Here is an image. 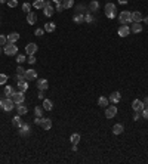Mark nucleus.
I'll list each match as a JSON object with an SVG mask.
<instances>
[{"instance_id": "nucleus-34", "label": "nucleus", "mask_w": 148, "mask_h": 164, "mask_svg": "<svg viewBox=\"0 0 148 164\" xmlns=\"http://www.w3.org/2000/svg\"><path fill=\"white\" fill-rule=\"evenodd\" d=\"M84 22H88V24L93 22V16H92L90 12H86V15H84Z\"/></svg>"}, {"instance_id": "nucleus-39", "label": "nucleus", "mask_w": 148, "mask_h": 164, "mask_svg": "<svg viewBox=\"0 0 148 164\" xmlns=\"http://www.w3.org/2000/svg\"><path fill=\"white\" fill-rule=\"evenodd\" d=\"M22 10H24V12H25V14H28V12L31 10V5L25 2V3H24V5H22Z\"/></svg>"}, {"instance_id": "nucleus-25", "label": "nucleus", "mask_w": 148, "mask_h": 164, "mask_svg": "<svg viewBox=\"0 0 148 164\" xmlns=\"http://www.w3.org/2000/svg\"><path fill=\"white\" fill-rule=\"evenodd\" d=\"M12 124H14L15 127H21V126L24 124V123H22V118H21V115H19V114H18V115H15L14 118H12Z\"/></svg>"}, {"instance_id": "nucleus-14", "label": "nucleus", "mask_w": 148, "mask_h": 164, "mask_svg": "<svg viewBox=\"0 0 148 164\" xmlns=\"http://www.w3.org/2000/svg\"><path fill=\"white\" fill-rule=\"evenodd\" d=\"M36 79H37V71L36 70L30 68V70L25 71V80H36Z\"/></svg>"}, {"instance_id": "nucleus-44", "label": "nucleus", "mask_w": 148, "mask_h": 164, "mask_svg": "<svg viewBox=\"0 0 148 164\" xmlns=\"http://www.w3.org/2000/svg\"><path fill=\"white\" fill-rule=\"evenodd\" d=\"M141 114H142V117H144L145 120H148V107H145V108L141 111Z\"/></svg>"}, {"instance_id": "nucleus-27", "label": "nucleus", "mask_w": 148, "mask_h": 164, "mask_svg": "<svg viewBox=\"0 0 148 164\" xmlns=\"http://www.w3.org/2000/svg\"><path fill=\"white\" fill-rule=\"evenodd\" d=\"M73 21L76 22V24H83L84 22V15L83 14H76L73 16Z\"/></svg>"}, {"instance_id": "nucleus-33", "label": "nucleus", "mask_w": 148, "mask_h": 164, "mask_svg": "<svg viewBox=\"0 0 148 164\" xmlns=\"http://www.w3.org/2000/svg\"><path fill=\"white\" fill-rule=\"evenodd\" d=\"M43 107H39V105H37L36 108H34V114H36V117H42L43 115Z\"/></svg>"}, {"instance_id": "nucleus-52", "label": "nucleus", "mask_w": 148, "mask_h": 164, "mask_svg": "<svg viewBox=\"0 0 148 164\" xmlns=\"http://www.w3.org/2000/svg\"><path fill=\"white\" fill-rule=\"evenodd\" d=\"M142 21H145V24H148V16H147V18H144Z\"/></svg>"}, {"instance_id": "nucleus-51", "label": "nucleus", "mask_w": 148, "mask_h": 164, "mask_svg": "<svg viewBox=\"0 0 148 164\" xmlns=\"http://www.w3.org/2000/svg\"><path fill=\"white\" fill-rule=\"evenodd\" d=\"M53 2H55V3L58 5V3H62V0H53Z\"/></svg>"}, {"instance_id": "nucleus-28", "label": "nucleus", "mask_w": 148, "mask_h": 164, "mask_svg": "<svg viewBox=\"0 0 148 164\" xmlns=\"http://www.w3.org/2000/svg\"><path fill=\"white\" fill-rule=\"evenodd\" d=\"M45 5H46V0H34V2H33V6L36 9H43Z\"/></svg>"}, {"instance_id": "nucleus-45", "label": "nucleus", "mask_w": 148, "mask_h": 164, "mask_svg": "<svg viewBox=\"0 0 148 164\" xmlns=\"http://www.w3.org/2000/svg\"><path fill=\"white\" fill-rule=\"evenodd\" d=\"M15 79H16V81H21V80H25V75H21V74H16V75H15Z\"/></svg>"}, {"instance_id": "nucleus-31", "label": "nucleus", "mask_w": 148, "mask_h": 164, "mask_svg": "<svg viewBox=\"0 0 148 164\" xmlns=\"http://www.w3.org/2000/svg\"><path fill=\"white\" fill-rule=\"evenodd\" d=\"M70 141H71V144H76V145H77V144L80 142V135H79V133H73L71 137H70Z\"/></svg>"}, {"instance_id": "nucleus-12", "label": "nucleus", "mask_w": 148, "mask_h": 164, "mask_svg": "<svg viewBox=\"0 0 148 164\" xmlns=\"http://www.w3.org/2000/svg\"><path fill=\"white\" fill-rule=\"evenodd\" d=\"M37 44L36 43H28L27 46H25V52H27V55H36V52H37Z\"/></svg>"}, {"instance_id": "nucleus-6", "label": "nucleus", "mask_w": 148, "mask_h": 164, "mask_svg": "<svg viewBox=\"0 0 148 164\" xmlns=\"http://www.w3.org/2000/svg\"><path fill=\"white\" fill-rule=\"evenodd\" d=\"M43 14H45V16H47V18H51V16L55 14V9H53V6L51 5V2H46V5H45V8H43Z\"/></svg>"}, {"instance_id": "nucleus-11", "label": "nucleus", "mask_w": 148, "mask_h": 164, "mask_svg": "<svg viewBox=\"0 0 148 164\" xmlns=\"http://www.w3.org/2000/svg\"><path fill=\"white\" fill-rule=\"evenodd\" d=\"M40 127L43 130H51L52 129V120L51 118H42L40 120Z\"/></svg>"}, {"instance_id": "nucleus-16", "label": "nucleus", "mask_w": 148, "mask_h": 164, "mask_svg": "<svg viewBox=\"0 0 148 164\" xmlns=\"http://www.w3.org/2000/svg\"><path fill=\"white\" fill-rule=\"evenodd\" d=\"M30 130H31L30 124H22L21 127H19V135L21 136H28L30 135Z\"/></svg>"}, {"instance_id": "nucleus-15", "label": "nucleus", "mask_w": 148, "mask_h": 164, "mask_svg": "<svg viewBox=\"0 0 148 164\" xmlns=\"http://www.w3.org/2000/svg\"><path fill=\"white\" fill-rule=\"evenodd\" d=\"M98 9H99V2H98V0H92V2L89 3V6H88V10L90 12V14H93V12H96Z\"/></svg>"}, {"instance_id": "nucleus-19", "label": "nucleus", "mask_w": 148, "mask_h": 164, "mask_svg": "<svg viewBox=\"0 0 148 164\" xmlns=\"http://www.w3.org/2000/svg\"><path fill=\"white\" fill-rule=\"evenodd\" d=\"M42 107H43L45 111H52V108H53V102H52L51 99H43Z\"/></svg>"}, {"instance_id": "nucleus-2", "label": "nucleus", "mask_w": 148, "mask_h": 164, "mask_svg": "<svg viewBox=\"0 0 148 164\" xmlns=\"http://www.w3.org/2000/svg\"><path fill=\"white\" fill-rule=\"evenodd\" d=\"M104 12H105V16L108 19H114L116 18V12H117L116 5L114 3H107L105 8H104Z\"/></svg>"}, {"instance_id": "nucleus-20", "label": "nucleus", "mask_w": 148, "mask_h": 164, "mask_svg": "<svg viewBox=\"0 0 148 164\" xmlns=\"http://www.w3.org/2000/svg\"><path fill=\"white\" fill-rule=\"evenodd\" d=\"M8 37V43H16L18 40H19V34L18 33H10L9 36H6Z\"/></svg>"}, {"instance_id": "nucleus-47", "label": "nucleus", "mask_w": 148, "mask_h": 164, "mask_svg": "<svg viewBox=\"0 0 148 164\" xmlns=\"http://www.w3.org/2000/svg\"><path fill=\"white\" fill-rule=\"evenodd\" d=\"M139 118H141V114H139V112H135V115H133V120H135V121H138Z\"/></svg>"}, {"instance_id": "nucleus-24", "label": "nucleus", "mask_w": 148, "mask_h": 164, "mask_svg": "<svg viewBox=\"0 0 148 164\" xmlns=\"http://www.w3.org/2000/svg\"><path fill=\"white\" fill-rule=\"evenodd\" d=\"M130 31L135 33V34H136V33H141V31H142V25H141L139 22H133L132 27H130Z\"/></svg>"}, {"instance_id": "nucleus-17", "label": "nucleus", "mask_w": 148, "mask_h": 164, "mask_svg": "<svg viewBox=\"0 0 148 164\" xmlns=\"http://www.w3.org/2000/svg\"><path fill=\"white\" fill-rule=\"evenodd\" d=\"M120 99H121V95H120V92H113L110 95V102H113V104H117V102H120Z\"/></svg>"}, {"instance_id": "nucleus-43", "label": "nucleus", "mask_w": 148, "mask_h": 164, "mask_svg": "<svg viewBox=\"0 0 148 164\" xmlns=\"http://www.w3.org/2000/svg\"><path fill=\"white\" fill-rule=\"evenodd\" d=\"M25 71H27V70H24V68H22L21 65H18V67H16V74H21V75H25Z\"/></svg>"}, {"instance_id": "nucleus-37", "label": "nucleus", "mask_w": 148, "mask_h": 164, "mask_svg": "<svg viewBox=\"0 0 148 164\" xmlns=\"http://www.w3.org/2000/svg\"><path fill=\"white\" fill-rule=\"evenodd\" d=\"M6 43H8V37H6V36H3V34H0V46L3 47Z\"/></svg>"}, {"instance_id": "nucleus-9", "label": "nucleus", "mask_w": 148, "mask_h": 164, "mask_svg": "<svg viewBox=\"0 0 148 164\" xmlns=\"http://www.w3.org/2000/svg\"><path fill=\"white\" fill-rule=\"evenodd\" d=\"M117 33H119L120 37H127V36L130 34V27H129V25H126V24H123L121 27L119 28Z\"/></svg>"}, {"instance_id": "nucleus-18", "label": "nucleus", "mask_w": 148, "mask_h": 164, "mask_svg": "<svg viewBox=\"0 0 148 164\" xmlns=\"http://www.w3.org/2000/svg\"><path fill=\"white\" fill-rule=\"evenodd\" d=\"M132 22H141L142 19H144V16H142V14L141 12H138V10H135V12H132Z\"/></svg>"}, {"instance_id": "nucleus-41", "label": "nucleus", "mask_w": 148, "mask_h": 164, "mask_svg": "<svg viewBox=\"0 0 148 164\" xmlns=\"http://www.w3.org/2000/svg\"><path fill=\"white\" fill-rule=\"evenodd\" d=\"M34 34H36L37 37H42V36L45 34V28H37V30L34 31Z\"/></svg>"}, {"instance_id": "nucleus-5", "label": "nucleus", "mask_w": 148, "mask_h": 164, "mask_svg": "<svg viewBox=\"0 0 148 164\" xmlns=\"http://www.w3.org/2000/svg\"><path fill=\"white\" fill-rule=\"evenodd\" d=\"M12 100L15 102V105L16 104H22L24 100H25V95H24V92H15L14 95H12Z\"/></svg>"}, {"instance_id": "nucleus-29", "label": "nucleus", "mask_w": 148, "mask_h": 164, "mask_svg": "<svg viewBox=\"0 0 148 164\" xmlns=\"http://www.w3.org/2000/svg\"><path fill=\"white\" fill-rule=\"evenodd\" d=\"M108 104H110V100H108V98H105V96H101L99 99H98V105L99 107H108Z\"/></svg>"}, {"instance_id": "nucleus-53", "label": "nucleus", "mask_w": 148, "mask_h": 164, "mask_svg": "<svg viewBox=\"0 0 148 164\" xmlns=\"http://www.w3.org/2000/svg\"><path fill=\"white\" fill-rule=\"evenodd\" d=\"M8 2V0H0V3H6Z\"/></svg>"}, {"instance_id": "nucleus-49", "label": "nucleus", "mask_w": 148, "mask_h": 164, "mask_svg": "<svg viewBox=\"0 0 148 164\" xmlns=\"http://www.w3.org/2000/svg\"><path fill=\"white\" fill-rule=\"evenodd\" d=\"M119 3H121V5H125V3H127V0H119Z\"/></svg>"}, {"instance_id": "nucleus-35", "label": "nucleus", "mask_w": 148, "mask_h": 164, "mask_svg": "<svg viewBox=\"0 0 148 164\" xmlns=\"http://www.w3.org/2000/svg\"><path fill=\"white\" fill-rule=\"evenodd\" d=\"M27 61V56L25 55H16V62L21 65V64H24V62Z\"/></svg>"}, {"instance_id": "nucleus-38", "label": "nucleus", "mask_w": 148, "mask_h": 164, "mask_svg": "<svg viewBox=\"0 0 148 164\" xmlns=\"http://www.w3.org/2000/svg\"><path fill=\"white\" fill-rule=\"evenodd\" d=\"M8 79H9V77H8L6 74H0V86H3V84L8 81Z\"/></svg>"}, {"instance_id": "nucleus-4", "label": "nucleus", "mask_w": 148, "mask_h": 164, "mask_svg": "<svg viewBox=\"0 0 148 164\" xmlns=\"http://www.w3.org/2000/svg\"><path fill=\"white\" fill-rule=\"evenodd\" d=\"M132 12H129V10H123V12H120V15H119V19H120V22L121 24H129V22H132Z\"/></svg>"}, {"instance_id": "nucleus-21", "label": "nucleus", "mask_w": 148, "mask_h": 164, "mask_svg": "<svg viewBox=\"0 0 148 164\" xmlns=\"http://www.w3.org/2000/svg\"><path fill=\"white\" fill-rule=\"evenodd\" d=\"M28 80H21V81H18L16 84H18V89L21 90V92H27L28 90V83H27Z\"/></svg>"}, {"instance_id": "nucleus-13", "label": "nucleus", "mask_w": 148, "mask_h": 164, "mask_svg": "<svg viewBox=\"0 0 148 164\" xmlns=\"http://www.w3.org/2000/svg\"><path fill=\"white\" fill-rule=\"evenodd\" d=\"M15 108H16V112H18L19 115H25L27 112H28V107L24 105V102H22V104H16Z\"/></svg>"}, {"instance_id": "nucleus-50", "label": "nucleus", "mask_w": 148, "mask_h": 164, "mask_svg": "<svg viewBox=\"0 0 148 164\" xmlns=\"http://www.w3.org/2000/svg\"><path fill=\"white\" fill-rule=\"evenodd\" d=\"M144 104H145V107H148V96H145V102Z\"/></svg>"}, {"instance_id": "nucleus-46", "label": "nucleus", "mask_w": 148, "mask_h": 164, "mask_svg": "<svg viewBox=\"0 0 148 164\" xmlns=\"http://www.w3.org/2000/svg\"><path fill=\"white\" fill-rule=\"evenodd\" d=\"M56 10H58V12H62V10H64V6H62V3H58V6H56Z\"/></svg>"}, {"instance_id": "nucleus-30", "label": "nucleus", "mask_w": 148, "mask_h": 164, "mask_svg": "<svg viewBox=\"0 0 148 164\" xmlns=\"http://www.w3.org/2000/svg\"><path fill=\"white\" fill-rule=\"evenodd\" d=\"M15 93V89L12 86H6L5 87V95H6V98H12V95Z\"/></svg>"}, {"instance_id": "nucleus-22", "label": "nucleus", "mask_w": 148, "mask_h": 164, "mask_svg": "<svg viewBox=\"0 0 148 164\" xmlns=\"http://www.w3.org/2000/svg\"><path fill=\"white\" fill-rule=\"evenodd\" d=\"M36 22H37L36 14H34V12H28V14H27V24L33 25V24H36Z\"/></svg>"}, {"instance_id": "nucleus-32", "label": "nucleus", "mask_w": 148, "mask_h": 164, "mask_svg": "<svg viewBox=\"0 0 148 164\" xmlns=\"http://www.w3.org/2000/svg\"><path fill=\"white\" fill-rule=\"evenodd\" d=\"M62 6L64 9H70L74 6V0H62Z\"/></svg>"}, {"instance_id": "nucleus-48", "label": "nucleus", "mask_w": 148, "mask_h": 164, "mask_svg": "<svg viewBox=\"0 0 148 164\" xmlns=\"http://www.w3.org/2000/svg\"><path fill=\"white\" fill-rule=\"evenodd\" d=\"M37 96H39V99H45V93H43V90H39V95H37Z\"/></svg>"}, {"instance_id": "nucleus-54", "label": "nucleus", "mask_w": 148, "mask_h": 164, "mask_svg": "<svg viewBox=\"0 0 148 164\" xmlns=\"http://www.w3.org/2000/svg\"><path fill=\"white\" fill-rule=\"evenodd\" d=\"M2 50H3V49H2V46H0V53H2Z\"/></svg>"}, {"instance_id": "nucleus-42", "label": "nucleus", "mask_w": 148, "mask_h": 164, "mask_svg": "<svg viewBox=\"0 0 148 164\" xmlns=\"http://www.w3.org/2000/svg\"><path fill=\"white\" fill-rule=\"evenodd\" d=\"M27 62H28V64H36V56L34 55H28V58H27Z\"/></svg>"}, {"instance_id": "nucleus-40", "label": "nucleus", "mask_w": 148, "mask_h": 164, "mask_svg": "<svg viewBox=\"0 0 148 164\" xmlns=\"http://www.w3.org/2000/svg\"><path fill=\"white\" fill-rule=\"evenodd\" d=\"M18 5V0H8V6L9 8H16Z\"/></svg>"}, {"instance_id": "nucleus-23", "label": "nucleus", "mask_w": 148, "mask_h": 164, "mask_svg": "<svg viewBox=\"0 0 148 164\" xmlns=\"http://www.w3.org/2000/svg\"><path fill=\"white\" fill-rule=\"evenodd\" d=\"M123 130H125V127H123V124H120V123H117V124L113 126V133L114 135H121Z\"/></svg>"}, {"instance_id": "nucleus-26", "label": "nucleus", "mask_w": 148, "mask_h": 164, "mask_svg": "<svg viewBox=\"0 0 148 164\" xmlns=\"http://www.w3.org/2000/svg\"><path fill=\"white\" fill-rule=\"evenodd\" d=\"M43 28H45V31H47V33H53L55 28H56V25H55L53 22H46Z\"/></svg>"}, {"instance_id": "nucleus-3", "label": "nucleus", "mask_w": 148, "mask_h": 164, "mask_svg": "<svg viewBox=\"0 0 148 164\" xmlns=\"http://www.w3.org/2000/svg\"><path fill=\"white\" fill-rule=\"evenodd\" d=\"M3 52H5V55H8V56H14V55L18 53V47H16L15 43H6V44L3 46Z\"/></svg>"}, {"instance_id": "nucleus-8", "label": "nucleus", "mask_w": 148, "mask_h": 164, "mask_svg": "<svg viewBox=\"0 0 148 164\" xmlns=\"http://www.w3.org/2000/svg\"><path fill=\"white\" fill-rule=\"evenodd\" d=\"M117 115V107H107L105 108V117L107 118H114Z\"/></svg>"}, {"instance_id": "nucleus-7", "label": "nucleus", "mask_w": 148, "mask_h": 164, "mask_svg": "<svg viewBox=\"0 0 148 164\" xmlns=\"http://www.w3.org/2000/svg\"><path fill=\"white\" fill-rule=\"evenodd\" d=\"M132 108H133L135 112H141L145 108V104L142 102V100H139V99H135L133 102H132Z\"/></svg>"}, {"instance_id": "nucleus-36", "label": "nucleus", "mask_w": 148, "mask_h": 164, "mask_svg": "<svg viewBox=\"0 0 148 164\" xmlns=\"http://www.w3.org/2000/svg\"><path fill=\"white\" fill-rule=\"evenodd\" d=\"M76 12H77V14H83V12H86V6L82 5V3L77 5V6H76Z\"/></svg>"}, {"instance_id": "nucleus-1", "label": "nucleus", "mask_w": 148, "mask_h": 164, "mask_svg": "<svg viewBox=\"0 0 148 164\" xmlns=\"http://www.w3.org/2000/svg\"><path fill=\"white\" fill-rule=\"evenodd\" d=\"M0 108L6 112H9L15 108V102L12 100V98H3V99H0Z\"/></svg>"}, {"instance_id": "nucleus-10", "label": "nucleus", "mask_w": 148, "mask_h": 164, "mask_svg": "<svg viewBox=\"0 0 148 164\" xmlns=\"http://www.w3.org/2000/svg\"><path fill=\"white\" fill-rule=\"evenodd\" d=\"M37 89L39 90H47L49 89V81L46 80V79H39L37 80Z\"/></svg>"}]
</instances>
